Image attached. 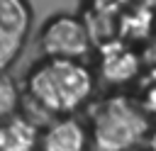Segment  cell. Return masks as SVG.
Segmentation results:
<instances>
[{
	"instance_id": "obj_1",
	"label": "cell",
	"mask_w": 156,
	"mask_h": 151,
	"mask_svg": "<svg viewBox=\"0 0 156 151\" xmlns=\"http://www.w3.org/2000/svg\"><path fill=\"white\" fill-rule=\"evenodd\" d=\"M95 90V73L85 61L41 58L24 80L29 102L46 114L66 117L78 112Z\"/></svg>"
},
{
	"instance_id": "obj_2",
	"label": "cell",
	"mask_w": 156,
	"mask_h": 151,
	"mask_svg": "<svg viewBox=\"0 0 156 151\" xmlns=\"http://www.w3.org/2000/svg\"><path fill=\"white\" fill-rule=\"evenodd\" d=\"M151 132V119L141 105L127 95H110L90 112V144L95 151H129Z\"/></svg>"
},
{
	"instance_id": "obj_3",
	"label": "cell",
	"mask_w": 156,
	"mask_h": 151,
	"mask_svg": "<svg viewBox=\"0 0 156 151\" xmlns=\"http://www.w3.org/2000/svg\"><path fill=\"white\" fill-rule=\"evenodd\" d=\"M39 49L44 58H66V61H85L93 51L90 24L78 15H54L44 22L39 32Z\"/></svg>"
},
{
	"instance_id": "obj_4",
	"label": "cell",
	"mask_w": 156,
	"mask_h": 151,
	"mask_svg": "<svg viewBox=\"0 0 156 151\" xmlns=\"http://www.w3.org/2000/svg\"><path fill=\"white\" fill-rule=\"evenodd\" d=\"M141 71H144L141 54L129 41L112 37L98 46V76L107 85L122 88V85L136 80L141 76Z\"/></svg>"
},
{
	"instance_id": "obj_5",
	"label": "cell",
	"mask_w": 156,
	"mask_h": 151,
	"mask_svg": "<svg viewBox=\"0 0 156 151\" xmlns=\"http://www.w3.org/2000/svg\"><path fill=\"white\" fill-rule=\"evenodd\" d=\"M32 27L27 0H0V71L12 66L24 49Z\"/></svg>"
},
{
	"instance_id": "obj_6",
	"label": "cell",
	"mask_w": 156,
	"mask_h": 151,
	"mask_svg": "<svg viewBox=\"0 0 156 151\" xmlns=\"http://www.w3.org/2000/svg\"><path fill=\"white\" fill-rule=\"evenodd\" d=\"M90 149V134L88 127L73 117H54L44 129H39L37 151H88Z\"/></svg>"
},
{
	"instance_id": "obj_7",
	"label": "cell",
	"mask_w": 156,
	"mask_h": 151,
	"mask_svg": "<svg viewBox=\"0 0 156 151\" xmlns=\"http://www.w3.org/2000/svg\"><path fill=\"white\" fill-rule=\"evenodd\" d=\"M39 127L24 114H12L0 122V151H37Z\"/></svg>"
},
{
	"instance_id": "obj_8",
	"label": "cell",
	"mask_w": 156,
	"mask_h": 151,
	"mask_svg": "<svg viewBox=\"0 0 156 151\" xmlns=\"http://www.w3.org/2000/svg\"><path fill=\"white\" fill-rule=\"evenodd\" d=\"M20 100H22V93H20L17 83L5 71H0V122L12 117V114H17Z\"/></svg>"
},
{
	"instance_id": "obj_9",
	"label": "cell",
	"mask_w": 156,
	"mask_h": 151,
	"mask_svg": "<svg viewBox=\"0 0 156 151\" xmlns=\"http://www.w3.org/2000/svg\"><path fill=\"white\" fill-rule=\"evenodd\" d=\"M151 76H154V80H151V83L144 88V95H141V100H136L146 114L156 112V71H151Z\"/></svg>"
},
{
	"instance_id": "obj_10",
	"label": "cell",
	"mask_w": 156,
	"mask_h": 151,
	"mask_svg": "<svg viewBox=\"0 0 156 151\" xmlns=\"http://www.w3.org/2000/svg\"><path fill=\"white\" fill-rule=\"evenodd\" d=\"M90 5H93V10H98V12H102V10H107L115 0H88Z\"/></svg>"
},
{
	"instance_id": "obj_11",
	"label": "cell",
	"mask_w": 156,
	"mask_h": 151,
	"mask_svg": "<svg viewBox=\"0 0 156 151\" xmlns=\"http://www.w3.org/2000/svg\"><path fill=\"white\" fill-rule=\"evenodd\" d=\"M146 144H149V151H156V129H151V132H149Z\"/></svg>"
}]
</instances>
